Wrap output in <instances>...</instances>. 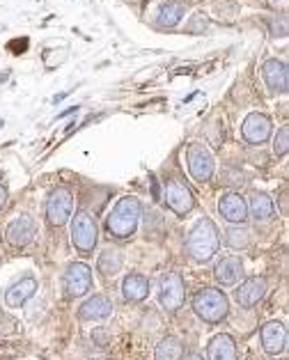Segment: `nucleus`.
Wrapping results in <instances>:
<instances>
[{"label":"nucleus","mask_w":289,"mask_h":360,"mask_svg":"<svg viewBox=\"0 0 289 360\" xmlns=\"http://www.w3.org/2000/svg\"><path fill=\"white\" fill-rule=\"evenodd\" d=\"M262 76H264V83L269 85L271 92L276 94H287L289 90V72H287V63L283 60L271 58L262 65Z\"/></svg>","instance_id":"2eb2a0df"},{"label":"nucleus","mask_w":289,"mask_h":360,"mask_svg":"<svg viewBox=\"0 0 289 360\" xmlns=\"http://www.w3.org/2000/svg\"><path fill=\"white\" fill-rule=\"evenodd\" d=\"M184 358V342L174 335L163 338L154 351V360H181Z\"/></svg>","instance_id":"5701e85b"},{"label":"nucleus","mask_w":289,"mask_h":360,"mask_svg":"<svg viewBox=\"0 0 289 360\" xmlns=\"http://www.w3.org/2000/svg\"><path fill=\"white\" fill-rule=\"evenodd\" d=\"M110 314H113V301L103 294H94L92 298H87L81 305V310H78V317L83 321H103Z\"/></svg>","instance_id":"dca6fc26"},{"label":"nucleus","mask_w":289,"mask_h":360,"mask_svg":"<svg viewBox=\"0 0 289 360\" xmlns=\"http://www.w3.org/2000/svg\"><path fill=\"white\" fill-rule=\"evenodd\" d=\"M223 177H225V184H227V186H241V184H243V174H241V172H236L234 177H232L230 170H225Z\"/></svg>","instance_id":"bb28decb"},{"label":"nucleus","mask_w":289,"mask_h":360,"mask_svg":"<svg viewBox=\"0 0 289 360\" xmlns=\"http://www.w3.org/2000/svg\"><path fill=\"white\" fill-rule=\"evenodd\" d=\"M184 19V5L179 3H168L159 14V23L163 28H174Z\"/></svg>","instance_id":"393cba45"},{"label":"nucleus","mask_w":289,"mask_h":360,"mask_svg":"<svg viewBox=\"0 0 289 360\" xmlns=\"http://www.w3.org/2000/svg\"><path fill=\"white\" fill-rule=\"evenodd\" d=\"M74 212V193L60 186L46 200V221L53 227H63Z\"/></svg>","instance_id":"6e6552de"},{"label":"nucleus","mask_w":289,"mask_h":360,"mask_svg":"<svg viewBox=\"0 0 289 360\" xmlns=\"http://www.w3.org/2000/svg\"><path fill=\"white\" fill-rule=\"evenodd\" d=\"M193 310L207 323H221L230 312V301L225 292L216 287H205L193 296Z\"/></svg>","instance_id":"7ed1b4c3"},{"label":"nucleus","mask_w":289,"mask_h":360,"mask_svg":"<svg viewBox=\"0 0 289 360\" xmlns=\"http://www.w3.org/2000/svg\"><path fill=\"white\" fill-rule=\"evenodd\" d=\"M246 207H248V214L252 216V221H257V223H269L271 218L276 216V205L266 193H252L246 202Z\"/></svg>","instance_id":"6ab92c4d"},{"label":"nucleus","mask_w":289,"mask_h":360,"mask_svg":"<svg viewBox=\"0 0 289 360\" xmlns=\"http://www.w3.org/2000/svg\"><path fill=\"white\" fill-rule=\"evenodd\" d=\"M34 292H37V280L32 276H25L5 292V303H7V307H21L23 303L30 301Z\"/></svg>","instance_id":"f3484780"},{"label":"nucleus","mask_w":289,"mask_h":360,"mask_svg":"<svg viewBox=\"0 0 289 360\" xmlns=\"http://www.w3.org/2000/svg\"><path fill=\"white\" fill-rule=\"evenodd\" d=\"M34 234H37V223H34V218L28 214H21L7 225L5 239L10 245H14V248H25V245L32 243Z\"/></svg>","instance_id":"9d476101"},{"label":"nucleus","mask_w":289,"mask_h":360,"mask_svg":"<svg viewBox=\"0 0 289 360\" xmlns=\"http://www.w3.org/2000/svg\"><path fill=\"white\" fill-rule=\"evenodd\" d=\"M184 298H186V285H184V278L177 274V271H168V274H163L161 283H159V303L163 305V310L177 312L184 305Z\"/></svg>","instance_id":"423d86ee"},{"label":"nucleus","mask_w":289,"mask_h":360,"mask_svg":"<svg viewBox=\"0 0 289 360\" xmlns=\"http://www.w3.org/2000/svg\"><path fill=\"white\" fill-rule=\"evenodd\" d=\"M140 214H143L140 200L134 195H124L106 218V230L110 232L113 239H131L138 230Z\"/></svg>","instance_id":"f257e3e1"},{"label":"nucleus","mask_w":289,"mask_h":360,"mask_svg":"<svg viewBox=\"0 0 289 360\" xmlns=\"http://www.w3.org/2000/svg\"><path fill=\"white\" fill-rule=\"evenodd\" d=\"M122 266H124V255L117 248H106L99 255V259H96V269H99L103 278H115Z\"/></svg>","instance_id":"4be33fe9"},{"label":"nucleus","mask_w":289,"mask_h":360,"mask_svg":"<svg viewBox=\"0 0 289 360\" xmlns=\"http://www.w3.org/2000/svg\"><path fill=\"white\" fill-rule=\"evenodd\" d=\"M218 214L230 225H243L248 221V207L239 193H227L218 200Z\"/></svg>","instance_id":"4468645a"},{"label":"nucleus","mask_w":289,"mask_h":360,"mask_svg":"<svg viewBox=\"0 0 289 360\" xmlns=\"http://www.w3.org/2000/svg\"><path fill=\"white\" fill-rule=\"evenodd\" d=\"M186 163H188L191 177L198 184L212 181L214 172H216V161H214V154L209 152L205 145H198V143L191 145L186 152Z\"/></svg>","instance_id":"0eeeda50"},{"label":"nucleus","mask_w":289,"mask_h":360,"mask_svg":"<svg viewBox=\"0 0 289 360\" xmlns=\"http://www.w3.org/2000/svg\"><path fill=\"white\" fill-rule=\"evenodd\" d=\"M225 243L230 245L232 250H246L252 243V232L246 225H234L225 232Z\"/></svg>","instance_id":"b1692460"},{"label":"nucleus","mask_w":289,"mask_h":360,"mask_svg":"<svg viewBox=\"0 0 289 360\" xmlns=\"http://www.w3.org/2000/svg\"><path fill=\"white\" fill-rule=\"evenodd\" d=\"M243 264L239 257H225L223 262H218L214 269V278L221 287H232L236 285V280L241 278Z\"/></svg>","instance_id":"412c9836"},{"label":"nucleus","mask_w":289,"mask_h":360,"mask_svg":"<svg viewBox=\"0 0 289 360\" xmlns=\"http://www.w3.org/2000/svg\"><path fill=\"white\" fill-rule=\"evenodd\" d=\"M163 202H165V207H168L170 212H174L177 216H186V214L193 212V207H195V200H193L191 188L186 186V184L177 181V179L165 184Z\"/></svg>","instance_id":"1a4fd4ad"},{"label":"nucleus","mask_w":289,"mask_h":360,"mask_svg":"<svg viewBox=\"0 0 289 360\" xmlns=\"http://www.w3.org/2000/svg\"><path fill=\"white\" fill-rule=\"evenodd\" d=\"M94 287V278H92V269L83 264V262H72L67 266L65 276H63V289L69 298H78L90 294Z\"/></svg>","instance_id":"39448f33"},{"label":"nucleus","mask_w":289,"mask_h":360,"mask_svg":"<svg viewBox=\"0 0 289 360\" xmlns=\"http://www.w3.org/2000/svg\"><path fill=\"white\" fill-rule=\"evenodd\" d=\"M72 243L78 252L90 255L99 243V230H96L94 218L87 212H78L72 221Z\"/></svg>","instance_id":"20e7f679"},{"label":"nucleus","mask_w":289,"mask_h":360,"mask_svg":"<svg viewBox=\"0 0 289 360\" xmlns=\"http://www.w3.org/2000/svg\"><path fill=\"white\" fill-rule=\"evenodd\" d=\"M264 296H266V280L262 276H250L236 287L234 301L241 307H255Z\"/></svg>","instance_id":"ddd939ff"},{"label":"nucleus","mask_w":289,"mask_h":360,"mask_svg":"<svg viewBox=\"0 0 289 360\" xmlns=\"http://www.w3.org/2000/svg\"><path fill=\"white\" fill-rule=\"evenodd\" d=\"M5 202H7V188H5V186H0V212H3Z\"/></svg>","instance_id":"cd10ccee"},{"label":"nucleus","mask_w":289,"mask_h":360,"mask_svg":"<svg viewBox=\"0 0 289 360\" xmlns=\"http://www.w3.org/2000/svg\"><path fill=\"white\" fill-rule=\"evenodd\" d=\"M289 152V129L283 127L278 131V136L274 140V154L276 156H285Z\"/></svg>","instance_id":"a878e982"},{"label":"nucleus","mask_w":289,"mask_h":360,"mask_svg":"<svg viewBox=\"0 0 289 360\" xmlns=\"http://www.w3.org/2000/svg\"><path fill=\"white\" fill-rule=\"evenodd\" d=\"M218 245H221L218 227L214 225L212 218H207V216L200 218L188 232V241H186L188 255L195 262H200V264H207V262L218 252Z\"/></svg>","instance_id":"f03ea898"},{"label":"nucleus","mask_w":289,"mask_h":360,"mask_svg":"<svg viewBox=\"0 0 289 360\" xmlns=\"http://www.w3.org/2000/svg\"><path fill=\"white\" fill-rule=\"evenodd\" d=\"M181 360H205V358L200 356V354H188L186 358H181Z\"/></svg>","instance_id":"c85d7f7f"},{"label":"nucleus","mask_w":289,"mask_h":360,"mask_svg":"<svg viewBox=\"0 0 289 360\" xmlns=\"http://www.w3.org/2000/svg\"><path fill=\"white\" fill-rule=\"evenodd\" d=\"M207 356L209 360H236V342L232 335L227 333H218L212 340H209V347H207Z\"/></svg>","instance_id":"a211bd4d"},{"label":"nucleus","mask_w":289,"mask_h":360,"mask_svg":"<svg viewBox=\"0 0 289 360\" xmlns=\"http://www.w3.org/2000/svg\"><path fill=\"white\" fill-rule=\"evenodd\" d=\"M271 131H274V124H271V120L264 115V112H250L241 124V134L250 145L266 143L271 138Z\"/></svg>","instance_id":"f8f14e48"},{"label":"nucleus","mask_w":289,"mask_h":360,"mask_svg":"<svg viewBox=\"0 0 289 360\" xmlns=\"http://www.w3.org/2000/svg\"><path fill=\"white\" fill-rule=\"evenodd\" d=\"M262 349L269 356H280L287 349V328L283 321H266L259 330Z\"/></svg>","instance_id":"9b49d317"},{"label":"nucleus","mask_w":289,"mask_h":360,"mask_svg":"<svg viewBox=\"0 0 289 360\" xmlns=\"http://www.w3.org/2000/svg\"><path fill=\"white\" fill-rule=\"evenodd\" d=\"M147 294H150V280L143 274H131L124 278V283H122V296H124L129 303L145 301Z\"/></svg>","instance_id":"aec40b11"}]
</instances>
